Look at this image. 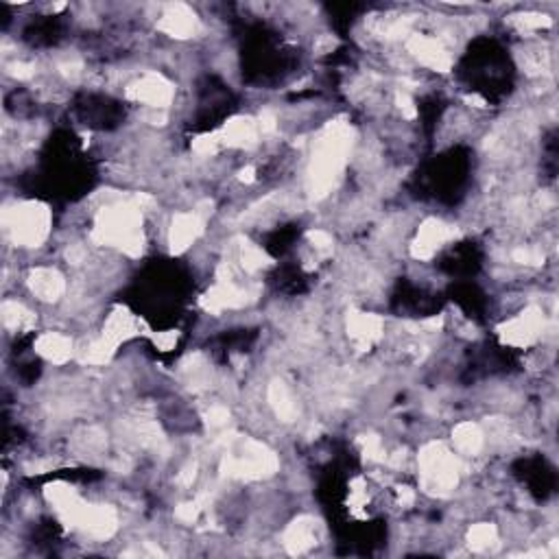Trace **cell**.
Returning <instances> with one entry per match:
<instances>
[{"mask_svg":"<svg viewBox=\"0 0 559 559\" xmlns=\"http://www.w3.org/2000/svg\"><path fill=\"white\" fill-rule=\"evenodd\" d=\"M28 289H31V293L36 295L37 299H42V302H55V299H60L61 295H64L66 284L60 271L40 267V269L31 271Z\"/></svg>","mask_w":559,"mask_h":559,"instance_id":"1","label":"cell"}]
</instances>
